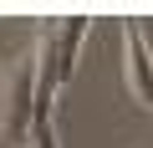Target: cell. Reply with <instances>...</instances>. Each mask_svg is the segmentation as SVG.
<instances>
[{"label": "cell", "mask_w": 153, "mask_h": 148, "mask_svg": "<svg viewBox=\"0 0 153 148\" xmlns=\"http://www.w3.org/2000/svg\"><path fill=\"white\" fill-rule=\"evenodd\" d=\"M123 71H128V92L143 102V107H153V51H148V41H143V31L128 21L123 26Z\"/></svg>", "instance_id": "obj_3"}, {"label": "cell", "mask_w": 153, "mask_h": 148, "mask_svg": "<svg viewBox=\"0 0 153 148\" xmlns=\"http://www.w3.org/2000/svg\"><path fill=\"white\" fill-rule=\"evenodd\" d=\"M87 36H92V21H61V26H51L46 36H41V46H46V61H51V92H61L66 82H71V71H76V56H82V46H87Z\"/></svg>", "instance_id": "obj_2"}, {"label": "cell", "mask_w": 153, "mask_h": 148, "mask_svg": "<svg viewBox=\"0 0 153 148\" xmlns=\"http://www.w3.org/2000/svg\"><path fill=\"white\" fill-rule=\"evenodd\" d=\"M41 107H56V92H51V61H46V46L36 41L26 56H16L0 77V148H26L31 138V123Z\"/></svg>", "instance_id": "obj_1"}, {"label": "cell", "mask_w": 153, "mask_h": 148, "mask_svg": "<svg viewBox=\"0 0 153 148\" xmlns=\"http://www.w3.org/2000/svg\"><path fill=\"white\" fill-rule=\"evenodd\" d=\"M26 148H61V138H56V112H51V107H41V112H36Z\"/></svg>", "instance_id": "obj_4"}]
</instances>
